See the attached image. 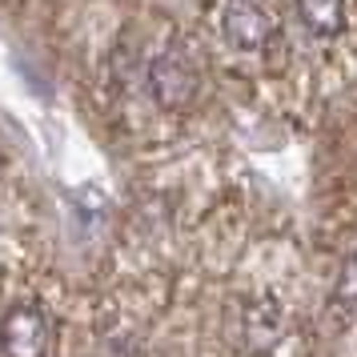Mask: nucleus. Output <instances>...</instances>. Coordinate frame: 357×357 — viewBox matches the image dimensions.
<instances>
[{"mask_svg":"<svg viewBox=\"0 0 357 357\" xmlns=\"http://www.w3.org/2000/svg\"><path fill=\"white\" fill-rule=\"evenodd\" d=\"M52 345V325L45 309L36 305H17L0 321V349L4 357H49Z\"/></svg>","mask_w":357,"mask_h":357,"instance_id":"2","label":"nucleus"},{"mask_svg":"<svg viewBox=\"0 0 357 357\" xmlns=\"http://www.w3.org/2000/svg\"><path fill=\"white\" fill-rule=\"evenodd\" d=\"M297 17L305 20L309 33L333 36L345 24V0H297Z\"/></svg>","mask_w":357,"mask_h":357,"instance_id":"4","label":"nucleus"},{"mask_svg":"<svg viewBox=\"0 0 357 357\" xmlns=\"http://www.w3.org/2000/svg\"><path fill=\"white\" fill-rule=\"evenodd\" d=\"M221 29L237 49H261L269 36H273V20L269 13L253 4V0H225L221 8Z\"/></svg>","mask_w":357,"mask_h":357,"instance_id":"3","label":"nucleus"},{"mask_svg":"<svg viewBox=\"0 0 357 357\" xmlns=\"http://www.w3.org/2000/svg\"><path fill=\"white\" fill-rule=\"evenodd\" d=\"M149 89L153 97L161 100L165 109H185L193 105L197 89H201V77H197V65L185 45H169V49L153 61L149 68Z\"/></svg>","mask_w":357,"mask_h":357,"instance_id":"1","label":"nucleus"},{"mask_svg":"<svg viewBox=\"0 0 357 357\" xmlns=\"http://www.w3.org/2000/svg\"><path fill=\"white\" fill-rule=\"evenodd\" d=\"M337 301L345 309H354L357 313V257H345V265H341V273H337Z\"/></svg>","mask_w":357,"mask_h":357,"instance_id":"5","label":"nucleus"}]
</instances>
